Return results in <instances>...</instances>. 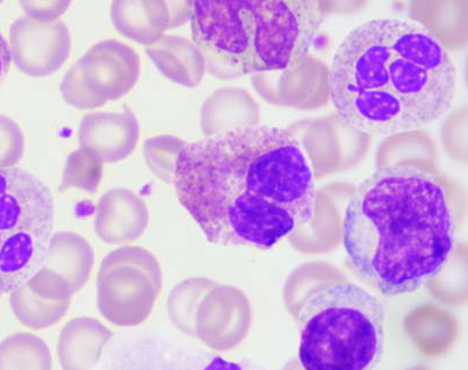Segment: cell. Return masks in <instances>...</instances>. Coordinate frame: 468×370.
I'll use <instances>...</instances> for the list:
<instances>
[{"instance_id":"cell-1","label":"cell","mask_w":468,"mask_h":370,"mask_svg":"<svg viewBox=\"0 0 468 370\" xmlns=\"http://www.w3.org/2000/svg\"><path fill=\"white\" fill-rule=\"evenodd\" d=\"M174 183L214 245L271 248L315 216L312 163L282 127L237 126L185 144Z\"/></svg>"},{"instance_id":"cell-2","label":"cell","mask_w":468,"mask_h":370,"mask_svg":"<svg viewBox=\"0 0 468 370\" xmlns=\"http://www.w3.org/2000/svg\"><path fill=\"white\" fill-rule=\"evenodd\" d=\"M331 103L344 125L370 135L421 130L452 109L456 66L420 22L382 17L344 37L331 61Z\"/></svg>"},{"instance_id":"cell-3","label":"cell","mask_w":468,"mask_h":370,"mask_svg":"<svg viewBox=\"0 0 468 370\" xmlns=\"http://www.w3.org/2000/svg\"><path fill=\"white\" fill-rule=\"evenodd\" d=\"M454 244L447 193L419 167L383 166L348 201L344 248L357 275L383 295L420 289L443 270Z\"/></svg>"},{"instance_id":"cell-4","label":"cell","mask_w":468,"mask_h":370,"mask_svg":"<svg viewBox=\"0 0 468 370\" xmlns=\"http://www.w3.org/2000/svg\"><path fill=\"white\" fill-rule=\"evenodd\" d=\"M192 37L210 72L250 74L297 68L314 46L319 2H193Z\"/></svg>"},{"instance_id":"cell-5","label":"cell","mask_w":468,"mask_h":370,"mask_svg":"<svg viewBox=\"0 0 468 370\" xmlns=\"http://www.w3.org/2000/svg\"><path fill=\"white\" fill-rule=\"evenodd\" d=\"M386 308L367 290L338 283L317 290L299 312L303 368L374 369L386 347Z\"/></svg>"},{"instance_id":"cell-6","label":"cell","mask_w":468,"mask_h":370,"mask_svg":"<svg viewBox=\"0 0 468 370\" xmlns=\"http://www.w3.org/2000/svg\"><path fill=\"white\" fill-rule=\"evenodd\" d=\"M50 189L30 172L0 169V295L37 274L54 231Z\"/></svg>"},{"instance_id":"cell-7","label":"cell","mask_w":468,"mask_h":370,"mask_svg":"<svg viewBox=\"0 0 468 370\" xmlns=\"http://www.w3.org/2000/svg\"><path fill=\"white\" fill-rule=\"evenodd\" d=\"M160 262L143 247L109 253L97 272V307L109 323L133 328L148 319L162 290Z\"/></svg>"},{"instance_id":"cell-8","label":"cell","mask_w":468,"mask_h":370,"mask_svg":"<svg viewBox=\"0 0 468 370\" xmlns=\"http://www.w3.org/2000/svg\"><path fill=\"white\" fill-rule=\"evenodd\" d=\"M140 76V58L125 43L108 39L95 44L65 74L63 99L79 110H91L125 96Z\"/></svg>"},{"instance_id":"cell-9","label":"cell","mask_w":468,"mask_h":370,"mask_svg":"<svg viewBox=\"0 0 468 370\" xmlns=\"http://www.w3.org/2000/svg\"><path fill=\"white\" fill-rule=\"evenodd\" d=\"M95 263L90 242L73 232H57L46 258L27 283L35 292L52 299H70L87 283Z\"/></svg>"},{"instance_id":"cell-10","label":"cell","mask_w":468,"mask_h":370,"mask_svg":"<svg viewBox=\"0 0 468 370\" xmlns=\"http://www.w3.org/2000/svg\"><path fill=\"white\" fill-rule=\"evenodd\" d=\"M70 35L63 21L17 19L11 29L12 60L30 77H48L69 59Z\"/></svg>"},{"instance_id":"cell-11","label":"cell","mask_w":468,"mask_h":370,"mask_svg":"<svg viewBox=\"0 0 468 370\" xmlns=\"http://www.w3.org/2000/svg\"><path fill=\"white\" fill-rule=\"evenodd\" d=\"M80 149L103 163L126 160L134 152L140 138V126L128 107L122 112L88 113L79 127Z\"/></svg>"},{"instance_id":"cell-12","label":"cell","mask_w":468,"mask_h":370,"mask_svg":"<svg viewBox=\"0 0 468 370\" xmlns=\"http://www.w3.org/2000/svg\"><path fill=\"white\" fill-rule=\"evenodd\" d=\"M191 3L116 2L112 16L119 32L141 44H154L165 30L191 19Z\"/></svg>"},{"instance_id":"cell-13","label":"cell","mask_w":468,"mask_h":370,"mask_svg":"<svg viewBox=\"0 0 468 370\" xmlns=\"http://www.w3.org/2000/svg\"><path fill=\"white\" fill-rule=\"evenodd\" d=\"M148 223L147 205L130 189H112L101 196L97 205L95 231L105 244L135 241L144 235Z\"/></svg>"},{"instance_id":"cell-14","label":"cell","mask_w":468,"mask_h":370,"mask_svg":"<svg viewBox=\"0 0 468 370\" xmlns=\"http://www.w3.org/2000/svg\"><path fill=\"white\" fill-rule=\"evenodd\" d=\"M112 337V330L92 317L70 320L61 329L57 344L60 367L68 370L95 367Z\"/></svg>"},{"instance_id":"cell-15","label":"cell","mask_w":468,"mask_h":370,"mask_svg":"<svg viewBox=\"0 0 468 370\" xmlns=\"http://www.w3.org/2000/svg\"><path fill=\"white\" fill-rule=\"evenodd\" d=\"M13 314L24 327L44 330L54 327L69 310L70 299H52L35 292L27 284L10 293Z\"/></svg>"},{"instance_id":"cell-16","label":"cell","mask_w":468,"mask_h":370,"mask_svg":"<svg viewBox=\"0 0 468 370\" xmlns=\"http://www.w3.org/2000/svg\"><path fill=\"white\" fill-rule=\"evenodd\" d=\"M51 368L50 349L33 333H17L0 344V370Z\"/></svg>"},{"instance_id":"cell-17","label":"cell","mask_w":468,"mask_h":370,"mask_svg":"<svg viewBox=\"0 0 468 370\" xmlns=\"http://www.w3.org/2000/svg\"><path fill=\"white\" fill-rule=\"evenodd\" d=\"M145 52L165 77L183 86H196V82L189 76V68L192 57L200 54V51L186 39L176 37H162L154 46L145 48Z\"/></svg>"},{"instance_id":"cell-18","label":"cell","mask_w":468,"mask_h":370,"mask_svg":"<svg viewBox=\"0 0 468 370\" xmlns=\"http://www.w3.org/2000/svg\"><path fill=\"white\" fill-rule=\"evenodd\" d=\"M211 285L213 283L206 279H188L172 289L167 301V312L171 322L179 332L197 337V312Z\"/></svg>"},{"instance_id":"cell-19","label":"cell","mask_w":468,"mask_h":370,"mask_svg":"<svg viewBox=\"0 0 468 370\" xmlns=\"http://www.w3.org/2000/svg\"><path fill=\"white\" fill-rule=\"evenodd\" d=\"M185 143L174 136L163 135L145 141L144 156L149 169L166 183H174L176 158Z\"/></svg>"},{"instance_id":"cell-20","label":"cell","mask_w":468,"mask_h":370,"mask_svg":"<svg viewBox=\"0 0 468 370\" xmlns=\"http://www.w3.org/2000/svg\"><path fill=\"white\" fill-rule=\"evenodd\" d=\"M103 162L92 153L78 149L70 153L66 163L63 187H77L90 193L99 187Z\"/></svg>"},{"instance_id":"cell-21","label":"cell","mask_w":468,"mask_h":370,"mask_svg":"<svg viewBox=\"0 0 468 370\" xmlns=\"http://www.w3.org/2000/svg\"><path fill=\"white\" fill-rule=\"evenodd\" d=\"M24 134L17 123L0 116V169L15 167L24 155Z\"/></svg>"},{"instance_id":"cell-22","label":"cell","mask_w":468,"mask_h":370,"mask_svg":"<svg viewBox=\"0 0 468 370\" xmlns=\"http://www.w3.org/2000/svg\"><path fill=\"white\" fill-rule=\"evenodd\" d=\"M70 3H22L27 16L35 20L54 21L68 10Z\"/></svg>"},{"instance_id":"cell-23","label":"cell","mask_w":468,"mask_h":370,"mask_svg":"<svg viewBox=\"0 0 468 370\" xmlns=\"http://www.w3.org/2000/svg\"><path fill=\"white\" fill-rule=\"evenodd\" d=\"M11 63L12 52L10 44H8L6 38L4 37V35L0 33V88H2L8 70H10Z\"/></svg>"},{"instance_id":"cell-24","label":"cell","mask_w":468,"mask_h":370,"mask_svg":"<svg viewBox=\"0 0 468 370\" xmlns=\"http://www.w3.org/2000/svg\"><path fill=\"white\" fill-rule=\"evenodd\" d=\"M0 298H2V295H0Z\"/></svg>"}]
</instances>
